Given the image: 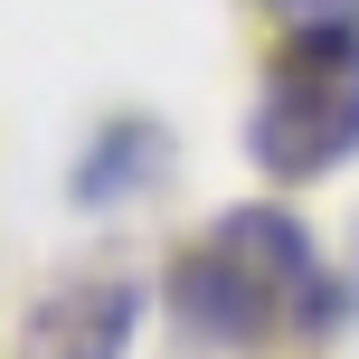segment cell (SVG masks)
Wrapping results in <instances>:
<instances>
[{
	"label": "cell",
	"mask_w": 359,
	"mask_h": 359,
	"mask_svg": "<svg viewBox=\"0 0 359 359\" xmlns=\"http://www.w3.org/2000/svg\"><path fill=\"white\" fill-rule=\"evenodd\" d=\"M350 293L331 284V265L312 255L303 217L255 198V208H227L208 236L170 255V312L189 341H217V350H246V341H274V331H331Z\"/></svg>",
	"instance_id": "6da1fadb"
},
{
	"label": "cell",
	"mask_w": 359,
	"mask_h": 359,
	"mask_svg": "<svg viewBox=\"0 0 359 359\" xmlns=\"http://www.w3.org/2000/svg\"><path fill=\"white\" fill-rule=\"evenodd\" d=\"M359 151V38H284L246 114V161L284 189L341 170Z\"/></svg>",
	"instance_id": "7a4b0ae2"
},
{
	"label": "cell",
	"mask_w": 359,
	"mask_h": 359,
	"mask_svg": "<svg viewBox=\"0 0 359 359\" xmlns=\"http://www.w3.org/2000/svg\"><path fill=\"white\" fill-rule=\"evenodd\" d=\"M142 331L133 274H67L19 312V359H123Z\"/></svg>",
	"instance_id": "3957f363"
},
{
	"label": "cell",
	"mask_w": 359,
	"mask_h": 359,
	"mask_svg": "<svg viewBox=\"0 0 359 359\" xmlns=\"http://www.w3.org/2000/svg\"><path fill=\"white\" fill-rule=\"evenodd\" d=\"M170 180V133L151 123V114H123V123H104L86 142V161H76V208H123V198H142V189H161Z\"/></svg>",
	"instance_id": "277c9868"
},
{
	"label": "cell",
	"mask_w": 359,
	"mask_h": 359,
	"mask_svg": "<svg viewBox=\"0 0 359 359\" xmlns=\"http://www.w3.org/2000/svg\"><path fill=\"white\" fill-rule=\"evenodd\" d=\"M284 38H359V0H255Z\"/></svg>",
	"instance_id": "5b68a950"
}]
</instances>
